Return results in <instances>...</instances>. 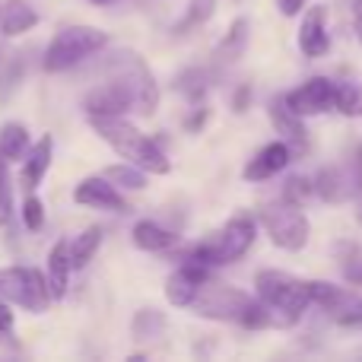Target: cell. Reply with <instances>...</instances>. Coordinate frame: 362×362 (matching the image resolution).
Listing matches in <instances>:
<instances>
[{"label":"cell","instance_id":"1","mask_svg":"<svg viewBox=\"0 0 362 362\" xmlns=\"http://www.w3.org/2000/svg\"><path fill=\"white\" fill-rule=\"evenodd\" d=\"M191 308L197 318L206 321H232V325L242 327H274V318H270L267 305H264L257 296H248L242 289L223 286V283H210L206 280L200 286L197 299L191 302Z\"/></svg>","mask_w":362,"mask_h":362},{"label":"cell","instance_id":"2","mask_svg":"<svg viewBox=\"0 0 362 362\" xmlns=\"http://www.w3.org/2000/svg\"><path fill=\"white\" fill-rule=\"evenodd\" d=\"M89 124H93V131L99 134L124 163L144 169L146 175H169L172 163L163 153V146H159L153 137H146L140 127H134L131 121H124V118H89Z\"/></svg>","mask_w":362,"mask_h":362},{"label":"cell","instance_id":"3","mask_svg":"<svg viewBox=\"0 0 362 362\" xmlns=\"http://www.w3.org/2000/svg\"><path fill=\"white\" fill-rule=\"evenodd\" d=\"M255 296L267 305L274 327H289L305 315V308L312 305L308 296V280L283 270H257L255 276Z\"/></svg>","mask_w":362,"mask_h":362},{"label":"cell","instance_id":"4","mask_svg":"<svg viewBox=\"0 0 362 362\" xmlns=\"http://www.w3.org/2000/svg\"><path fill=\"white\" fill-rule=\"evenodd\" d=\"M257 238V223L248 213H235L232 219H226V226L219 232H213L210 238L197 242L191 251H187L181 261H194L204 264V267H226V264L238 261L245 251L255 245Z\"/></svg>","mask_w":362,"mask_h":362},{"label":"cell","instance_id":"5","mask_svg":"<svg viewBox=\"0 0 362 362\" xmlns=\"http://www.w3.org/2000/svg\"><path fill=\"white\" fill-rule=\"evenodd\" d=\"M108 48V32L95 29V25H64L54 32V38L48 42L42 54V67L48 74H64L74 70L76 64L95 57L99 51Z\"/></svg>","mask_w":362,"mask_h":362},{"label":"cell","instance_id":"6","mask_svg":"<svg viewBox=\"0 0 362 362\" xmlns=\"http://www.w3.org/2000/svg\"><path fill=\"white\" fill-rule=\"evenodd\" d=\"M105 74L118 76V80L127 86V93H131V99H134V112L146 115V118L156 115L159 83H156V76H153L150 64L144 61V54H137V51H131V48H118L105 61Z\"/></svg>","mask_w":362,"mask_h":362},{"label":"cell","instance_id":"7","mask_svg":"<svg viewBox=\"0 0 362 362\" xmlns=\"http://www.w3.org/2000/svg\"><path fill=\"white\" fill-rule=\"evenodd\" d=\"M0 296H4L10 305H19L32 315L48 312L51 305V293L45 274L35 267H25V264H13V267H0Z\"/></svg>","mask_w":362,"mask_h":362},{"label":"cell","instance_id":"8","mask_svg":"<svg viewBox=\"0 0 362 362\" xmlns=\"http://www.w3.org/2000/svg\"><path fill=\"white\" fill-rule=\"evenodd\" d=\"M261 226L267 229V238L283 251H302L308 245V235H312V226H308V216L302 213V206L296 204H267L261 210Z\"/></svg>","mask_w":362,"mask_h":362},{"label":"cell","instance_id":"9","mask_svg":"<svg viewBox=\"0 0 362 362\" xmlns=\"http://www.w3.org/2000/svg\"><path fill=\"white\" fill-rule=\"evenodd\" d=\"M308 296H312V305L325 308L327 318L337 321V325L344 327L362 325V296L350 293L344 286H334L327 280H308Z\"/></svg>","mask_w":362,"mask_h":362},{"label":"cell","instance_id":"10","mask_svg":"<svg viewBox=\"0 0 362 362\" xmlns=\"http://www.w3.org/2000/svg\"><path fill=\"white\" fill-rule=\"evenodd\" d=\"M83 112L86 118H124L127 112H134V99L118 76H105V83L83 95Z\"/></svg>","mask_w":362,"mask_h":362},{"label":"cell","instance_id":"11","mask_svg":"<svg viewBox=\"0 0 362 362\" xmlns=\"http://www.w3.org/2000/svg\"><path fill=\"white\" fill-rule=\"evenodd\" d=\"M289 112H296L299 118H315V115H327L334 108V80L327 76H312L302 86H296L293 93L283 95Z\"/></svg>","mask_w":362,"mask_h":362},{"label":"cell","instance_id":"12","mask_svg":"<svg viewBox=\"0 0 362 362\" xmlns=\"http://www.w3.org/2000/svg\"><path fill=\"white\" fill-rule=\"evenodd\" d=\"M210 280V267L194 261H181V267H175L169 276H165V299L175 308H187L194 299H197L200 286Z\"/></svg>","mask_w":362,"mask_h":362},{"label":"cell","instance_id":"13","mask_svg":"<svg viewBox=\"0 0 362 362\" xmlns=\"http://www.w3.org/2000/svg\"><path fill=\"white\" fill-rule=\"evenodd\" d=\"M74 200L89 210H108V213H127L131 204L121 197V191L105 175H89L74 187Z\"/></svg>","mask_w":362,"mask_h":362},{"label":"cell","instance_id":"14","mask_svg":"<svg viewBox=\"0 0 362 362\" xmlns=\"http://www.w3.org/2000/svg\"><path fill=\"white\" fill-rule=\"evenodd\" d=\"M19 163H23V169H19V187H23V191H38V185L45 181L51 163H54V137L42 134V137L25 150V156L19 159Z\"/></svg>","mask_w":362,"mask_h":362},{"label":"cell","instance_id":"15","mask_svg":"<svg viewBox=\"0 0 362 362\" xmlns=\"http://www.w3.org/2000/svg\"><path fill=\"white\" fill-rule=\"evenodd\" d=\"M270 118H274L276 134H280V140L289 146L293 159L305 156L308 153V131H305V124H302L305 118H299L296 112H289L286 102H283V95H276V99L270 102Z\"/></svg>","mask_w":362,"mask_h":362},{"label":"cell","instance_id":"16","mask_svg":"<svg viewBox=\"0 0 362 362\" xmlns=\"http://www.w3.org/2000/svg\"><path fill=\"white\" fill-rule=\"evenodd\" d=\"M289 163H293L289 146L283 144V140H270L267 146H261V150L248 159L242 175H245V181H267V178H274L276 172L286 169Z\"/></svg>","mask_w":362,"mask_h":362},{"label":"cell","instance_id":"17","mask_svg":"<svg viewBox=\"0 0 362 362\" xmlns=\"http://www.w3.org/2000/svg\"><path fill=\"white\" fill-rule=\"evenodd\" d=\"M299 51L305 57H325L331 51V35H327V6H312L299 25Z\"/></svg>","mask_w":362,"mask_h":362},{"label":"cell","instance_id":"18","mask_svg":"<svg viewBox=\"0 0 362 362\" xmlns=\"http://www.w3.org/2000/svg\"><path fill=\"white\" fill-rule=\"evenodd\" d=\"M70 274H74V264H70V242H54L48 251V261H45V283H48L51 302H61L70 289Z\"/></svg>","mask_w":362,"mask_h":362},{"label":"cell","instance_id":"19","mask_svg":"<svg viewBox=\"0 0 362 362\" xmlns=\"http://www.w3.org/2000/svg\"><path fill=\"white\" fill-rule=\"evenodd\" d=\"M38 25V10L29 0H0V35L19 38Z\"/></svg>","mask_w":362,"mask_h":362},{"label":"cell","instance_id":"20","mask_svg":"<svg viewBox=\"0 0 362 362\" xmlns=\"http://www.w3.org/2000/svg\"><path fill=\"white\" fill-rule=\"evenodd\" d=\"M248 38H251V23H248V16L232 19L229 32H226L223 38H219L216 51H213L216 64H235L238 57L245 54V48H248Z\"/></svg>","mask_w":362,"mask_h":362},{"label":"cell","instance_id":"21","mask_svg":"<svg viewBox=\"0 0 362 362\" xmlns=\"http://www.w3.org/2000/svg\"><path fill=\"white\" fill-rule=\"evenodd\" d=\"M210 83H213V76L206 67H187L172 80V89L178 95H185L191 105H200L206 99V93H210Z\"/></svg>","mask_w":362,"mask_h":362},{"label":"cell","instance_id":"22","mask_svg":"<svg viewBox=\"0 0 362 362\" xmlns=\"http://www.w3.org/2000/svg\"><path fill=\"white\" fill-rule=\"evenodd\" d=\"M29 146H32V137L23 121H6V124H0V159H4V163H19Z\"/></svg>","mask_w":362,"mask_h":362},{"label":"cell","instance_id":"23","mask_svg":"<svg viewBox=\"0 0 362 362\" xmlns=\"http://www.w3.org/2000/svg\"><path fill=\"white\" fill-rule=\"evenodd\" d=\"M134 245H137L140 251H150V255H159V251H169L172 245H175V235H172L165 226L153 223V219H140L137 226H134Z\"/></svg>","mask_w":362,"mask_h":362},{"label":"cell","instance_id":"24","mask_svg":"<svg viewBox=\"0 0 362 362\" xmlns=\"http://www.w3.org/2000/svg\"><path fill=\"white\" fill-rule=\"evenodd\" d=\"M213 13H216V0H191V4L185 6V13L175 19V25H172V35L175 38L194 35L200 25L210 23Z\"/></svg>","mask_w":362,"mask_h":362},{"label":"cell","instance_id":"25","mask_svg":"<svg viewBox=\"0 0 362 362\" xmlns=\"http://www.w3.org/2000/svg\"><path fill=\"white\" fill-rule=\"evenodd\" d=\"M312 185H315V197H321L325 204H344L346 200L344 169H340V165H325V169L312 178Z\"/></svg>","mask_w":362,"mask_h":362},{"label":"cell","instance_id":"26","mask_svg":"<svg viewBox=\"0 0 362 362\" xmlns=\"http://www.w3.org/2000/svg\"><path fill=\"white\" fill-rule=\"evenodd\" d=\"M99 245H102V229H99V226H89V229H83L80 235L70 242V264H74V270L86 267V264L95 257Z\"/></svg>","mask_w":362,"mask_h":362},{"label":"cell","instance_id":"27","mask_svg":"<svg viewBox=\"0 0 362 362\" xmlns=\"http://www.w3.org/2000/svg\"><path fill=\"white\" fill-rule=\"evenodd\" d=\"M334 112L346 115V118H362V86L350 80L334 83Z\"/></svg>","mask_w":362,"mask_h":362},{"label":"cell","instance_id":"28","mask_svg":"<svg viewBox=\"0 0 362 362\" xmlns=\"http://www.w3.org/2000/svg\"><path fill=\"white\" fill-rule=\"evenodd\" d=\"M102 175L112 181L115 187H127V191H144V187H146V172L137 169V165H131V163L108 165Z\"/></svg>","mask_w":362,"mask_h":362},{"label":"cell","instance_id":"29","mask_svg":"<svg viewBox=\"0 0 362 362\" xmlns=\"http://www.w3.org/2000/svg\"><path fill=\"white\" fill-rule=\"evenodd\" d=\"M344 185H346V200L359 197L362 194V144H356L350 150V156L344 159Z\"/></svg>","mask_w":362,"mask_h":362},{"label":"cell","instance_id":"30","mask_svg":"<svg viewBox=\"0 0 362 362\" xmlns=\"http://www.w3.org/2000/svg\"><path fill=\"white\" fill-rule=\"evenodd\" d=\"M134 337H144V340H153V337H159L163 334V327H165V315L163 312H156V308H140L137 315H134Z\"/></svg>","mask_w":362,"mask_h":362},{"label":"cell","instance_id":"31","mask_svg":"<svg viewBox=\"0 0 362 362\" xmlns=\"http://www.w3.org/2000/svg\"><path fill=\"white\" fill-rule=\"evenodd\" d=\"M283 200H286V204H296V206L312 204V200H315V185H312V178H305V175L286 178V181H283Z\"/></svg>","mask_w":362,"mask_h":362},{"label":"cell","instance_id":"32","mask_svg":"<svg viewBox=\"0 0 362 362\" xmlns=\"http://www.w3.org/2000/svg\"><path fill=\"white\" fill-rule=\"evenodd\" d=\"M19 216H23V226L29 232H38L45 226V204L35 191H25L23 206H19Z\"/></svg>","mask_w":362,"mask_h":362},{"label":"cell","instance_id":"33","mask_svg":"<svg viewBox=\"0 0 362 362\" xmlns=\"http://www.w3.org/2000/svg\"><path fill=\"white\" fill-rule=\"evenodd\" d=\"M340 270H344V276L350 283H356L362 286V248L356 245H340Z\"/></svg>","mask_w":362,"mask_h":362},{"label":"cell","instance_id":"34","mask_svg":"<svg viewBox=\"0 0 362 362\" xmlns=\"http://www.w3.org/2000/svg\"><path fill=\"white\" fill-rule=\"evenodd\" d=\"M23 74H25V61H23V57H13V61L0 70V99H4V102L19 89Z\"/></svg>","mask_w":362,"mask_h":362},{"label":"cell","instance_id":"35","mask_svg":"<svg viewBox=\"0 0 362 362\" xmlns=\"http://www.w3.org/2000/svg\"><path fill=\"white\" fill-rule=\"evenodd\" d=\"M13 223V185H10V172L6 163L0 159V226Z\"/></svg>","mask_w":362,"mask_h":362},{"label":"cell","instance_id":"36","mask_svg":"<svg viewBox=\"0 0 362 362\" xmlns=\"http://www.w3.org/2000/svg\"><path fill=\"white\" fill-rule=\"evenodd\" d=\"M13 327H16V312H13V305L0 296V340L13 337Z\"/></svg>","mask_w":362,"mask_h":362},{"label":"cell","instance_id":"37","mask_svg":"<svg viewBox=\"0 0 362 362\" xmlns=\"http://www.w3.org/2000/svg\"><path fill=\"white\" fill-rule=\"evenodd\" d=\"M308 0H276V10L283 13V16H299L302 10H305Z\"/></svg>","mask_w":362,"mask_h":362},{"label":"cell","instance_id":"38","mask_svg":"<svg viewBox=\"0 0 362 362\" xmlns=\"http://www.w3.org/2000/svg\"><path fill=\"white\" fill-rule=\"evenodd\" d=\"M248 102H251V86L235 89V95H232V108H235V112H245V108H248Z\"/></svg>","mask_w":362,"mask_h":362},{"label":"cell","instance_id":"39","mask_svg":"<svg viewBox=\"0 0 362 362\" xmlns=\"http://www.w3.org/2000/svg\"><path fill=\"white\" fill-rule=\"evenodd\" d=\"M204 121H206V108H204V105H197V112H194V118H187V121H185V127H187V131H191V134H197L200 127H204Z\"/></svg>","mask_w":362,"mask_h":362},{"label":"cell","instance_id":"40","mask_svg":"<svg viewBox=\"0 0 362 362\" xmlns=\"http://www.w3.org/2000/svg\"><path fill=\"white\" fill-rule=\"evenodd\" d=\"M356 38L362 42V16H356Z\"/></svg>","mask_w":362,"mask_h":362},{"label":"cell","instance_id":"41","mask_svg":"<svg viewBox=\"0 0 362 362\" xmlns=\"http://www.w3.org/2000/svg\"><path fill=\"white\" fill-rule=\"evenodd\" d=\"M93 4H99V6H108V4H115V0H93Z\"/></svg>","mask_w":362,"mask_h":362},{"label":"cell","instance_id":"42","mask_svg":"<svg viewBox=\"0 0 362 362\" xmlns=\"http://www.w3.org/2000/svg\"><path fill=\"white\" fill-rule=\"evenodd\" d=\"M359 197H362V194H359ZM356 219H359V223H362V200H359V210H356Z\"/></svg>","mask_w":362,"mask_h":362},{"label":"cell","instance_id":"43","mask_svg":"<svg viewBox=\"0 0 362 362\" xmlns=\"http://www.w3.org/2000/svg\"><path fill=\"white\" fill-rule=\"evenodd\" d=\"M356 16H362V0H356Z\"/></svg>","mask_w":362,"mask_h":362}]
</instances>
